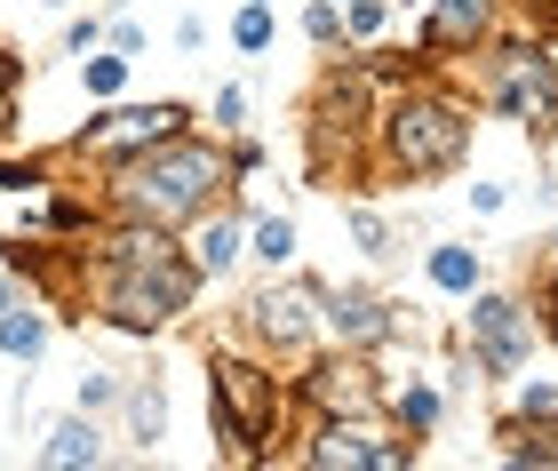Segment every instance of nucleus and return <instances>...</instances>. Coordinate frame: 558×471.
<instances>
[{"label":"nucleus","mask_w":558,"mask_h":471,"mask_svg":"<svg viewBox=\"0 0 558 471\" xmlns=\"http://www.w3.org/2000/svg\"><path fill=\"white\" fill-rule=\"evenodd\" d=\"M81 304L120 336H160L192 312V295L208 288L192 264V247L168 225H129V216H105L96 247H81Z\"/></svg>","instance_id":"obj_1"},{"label":"nucleus","mask_w":558,"mask_h":471,"mask_svg":"<svg viewBox=\"0 0 558 471\" xmlns=\"http://www.w3.org/2000/svg\"><path fill=\"white\" fill-rule=\"evenodd\" d=\"M232 184H240V177H232V153L184 129V136L151 144V153H136V160L105 168V192H96V201H105V216H129V225L192 232Z\"/></svg>","instance_id":"obj_2"},{"label":"nucleus","mask_w":558,"mask_h":471,"mask_svg":"<svg viewBox=\"0 0 558 471\" xmlns=\"http://www.w3.org/2000/svg\"><path fill=\"white\" fill-rule=\"evenodd\" d=\"M471 136H478L471 96H454L439 81H399V88H384L375 129H367L375 168H384V177H408V184L454 177V168L471 160Z\"/></svg>","instance_id":"obj_3"},{"label":"nucleus","mask_w":558,"mask_h":471,"mask_svg":"<svg viewBox=\"0 0 558 471\" xmlns=\"http://www.w3.org/2000/svg\"><path fill=\"white\" fill-rule=\"evenodd\" d=\"M279 424H288V384H279L271 352H232L208 343V432L232 463H264Z\"/></svg>","instance_id":"obj_4"},{"label":"nucleus","mask_w":558,"mask_h":471,"mask_svg":"<svg viewBox=\"0 0 558 471\" xmlns=\"http://www.w3.org/2000/svg\"><path fill=\"white\" fill-rule=\"evenodd\" d=\"M478 105L511 120L526 136H558V40L550 33H511L478 48Z\"/></svg>","instance_id":"obj_5"},{"label":"nucleus","mask_w":558,"mask_h":471,"mask_svg":"<svg viewBox=\"0 0 558 471\" xmlns=\"http://www.w3.org/2000/svg\"><path fill=\"white\" fill-rule=\"evenodd\" d=\"M184 129H192V105H175V96H160V105H120V96H112V105L64 144V160H81V168H120V160H136V153H151V144L184 136Z\"/></svg>","instance_id":"obj_6"},{"label":"nucleus","mask_w":558,"mask_h":471,"mask_svg":"<svg viewBox=\"0 0 558 471\" xmlns=\"http://www.w3.org/2000/svg\"><path fill=\"white\" fill-rule=\"evenodd\" d=\"M319 295H327L319 280H295V271L279 280V271H271V280L240 304V336L256 343V352H271V360H303L327 336L319 328Z\"/></svg>","instance_id":"obj_7"},{"label":"nucleus","mask_w":558,"mask_h":471,"mask_svg":"<svg viewBox=\"0 0 558 471\" xmlns=\"http://www.w3.org/2000/svg\"><path fill=\"white\" fill-rule=\"evenodd\" d=\"M415 456V432L399 439L375 415H312V439H295V463L312 471H408Z\"/></svg>","instance_id":"obj_8"},{"label":"nucleus","mask_w":558,"mask_h":471,"mask_svg":"<svg viewBox=\"0 0 558 471\" xmlns=\"http://www.w3.org/2000/svg\"><path fill=\"white\" fill-rule=\"evenodd\" d=\"M535 336L543 319L526 295H502V288H471V367L478 376H519L526 360H535Z\"/></svg>","instance_id":"obj_9"},{"label":"nucleus","mask_w":558,"mask_h":471,"mask_svg":"<svg viewBox=\"0 0 558 471\" xmlns=\"http://www.w3.org/2000/svg\"><path fill=\"white\" fill-rule=\"evenodd\" d=\"M288 400H295L303 415H375V408H384V376H375L367 352L327 343V352L288 384Z\"/></svg>","instance_id":"obj_10"},{"label":"nucleus","mask_w":558,"mask_h":471,"mask_svg":"<svg viewBox=\"0 0 558 471\" xmlns=\"http://www.w3.org/2000/svg\"><path fill=\"white\" fill-rule=\"evenodd\" d=\"M375 64H336L319 81V105H312V160L319 168H336V144H343V160H351V144H360L375 129Z\"/></svg>","instance_id":"obj_11"},{"label":"nucleus","mask_w":558,"mask_h":471,"mask_svg":"<svg viewBox=\"0 0 558 471\" xmlns=\"http://www.w3.org/2000/svg\"><path fill=\"white\" fill-rule=\"evenodd\" d=\"M502 33V0H423V24H415V57L423 64H447V57H478Z\"/></svg>","instance_id":"obj_12"},{"label":"nucleus","mask_w":558,"mask_h":471,"mask_svg":"<svg viewBox=\"0 0 558 471\" xmlns=\"http://www.w3.org/2000/svg\"><path fill=\"white\" fill-rule=\"evenodd\" d=\"M319 328H327V343L384 352V343L399 336V312H391L375 288H327V295H319Z\"/></svg>","instance_id":"obj_13"},{"label":"nucleus","mask_w":558,"mask_h":471,"mask_svg":"<svg viewBox=\"0 0 558 471\" xmlns=\"http://www.w3.org/2000/svg\"><path fill=\"white\" fill-rule=\"evenodd\" d=\"M184 247H192L199 280H232V271L247 264V216L232 208V192H223V201L192 225V240H184Z\"/></svg>","instance_id":"obj_14"},{"label":"nucleus","mask_w":558,"mask_h":471,"mask_svg":"<svg viewBox=\"0 0 558 471\" xmlns=\"http://www.w3.org/2000/svg\"><path fill=\"white\" fill-rule=\"evenodd\" d=\"M105 456H112V448H105V424H96L88 408H72L64 424H48V432H40V448H33L40 471H96Z\"/></svg>","instance_id":"obj_15"},{"label":"nucleus","mask_w":558,"mask_h":471,"mask_svg":"<svg viewBox=\"0 0 558 471\" xmlns=\"http://www.w3.org/2000/svg\"><path fill=\"white\" fill-rule=\"evenodd\" d=\"M120 408H129V439H136V456H151V448L168 439V384H160V376H129Z\"/></svg>","instance_id":"obj_16"},{"label":"nucleus","mask_w":558,"mask_h":471,"mask_svg":"<svg viewBox=\"0 0 558 471\" xmlns=\"http://www.w3.org/2000/svg\"><path fill=\"white\" fill-rule=\"evenodd\" d=\"M423 271H430V288H439V295L487 288V256H478V247H463V240H439V247L423 256Z\"/></svg>","instance_id":"obj_17"},{"label":"nucleus","mask_w":558,"mask_h":471,"mask_svg":"<svg viewBox=\"0 0 558 471\" xmlns=\"http://www.w3.org/2000/svg\"><path fill=\"white\" fill-rule=\"evenodd\" d=\"M391 415H399V432L430 439V432H439V415H447V391L430 384V376H408V384L391 391Z\"/></svg>","instance_id":"obj_18"},{"label":"nucleus","mask_w":558,"mask_h":471,"mask_svg":"<svg viewBox=\"0 0 558 471\" xmlns=\"http://www.w3.org/2000/svg\"><path fill=\"white\" fill-rule=\"evenodd\" d=\"M0 352L33 367V360L48 352V312H40V304H24V295H16V304L0 312Z\"/></svg>","instance_id":"obj_19"},{"label":"nucleus","mask_w":558,"mask_h":471,"mask_svg":"<svg viewBox=\"0 0 558 471\" xmlns=\"http://www.w3.org/2000/svg\"><path fill=\"white\" fill-rule=\"evenodd\" d=\"M502 439H511V448H502L511 463H526V471H558V408H550V415H526V424H511Z\"/></svg>","instance_id":"obj_20"},{"label":"nucleus","mask_w":558,"mask_h":471,"mask_svg":"<svg viewBox=\"0 0 558 471\" xmlns=\"http://www.w3.org/2000/svg\"><path fill=\"white\" fill-rule=\"evenodd\" d=\"M247 256L264 271H288L295 264V216H256V225H247Z\"/></svg>","instance_id":"obj_21"},{"label":"nucleus","mask_w":558,"mask_h":471,"mask_svg":"<svg viewBox=\"0 0 558 471\" xmlns=\"http://www.w3.org/2000/svg\"><path fill=\"white\" fill-rule=\"evenodd\" d=\"M351 240H360L375 264H384V256H399V225H391L384 208H367V201H351Z\"/></svg>","instance_id":"obj_22"},{"label":"nucleus","mask_w":558,"mask_h":471,"mask_svg":"<svg viewBox=\"0 0 558 471\" xmlns=\"http://www.w3.org/2000/svg\"><path fill=\"white\" fill-rule=\"evenodd\" d=\"M271 40H279V24H271V0H240V16H232V48H240V57H264Z\"/></svg>","instance_id":"obj_23"},{"label":"nucleus","mask_w":558,"mask_h":471,"mask_svg":"<svg viewBox=\"0 0 558 471\" xmlns=\"http://www.w3.org/2000/svg\"><path fill=\"white\" fill-rule=\"evenodd\" d=\"M129 64L136 57H120V48H112V57H96V48H88V57H81V88L96 96V105H112V96L129 88Z\"/></svg>","instance_id":"obj_24"},{"label":"nucleus","mask_w":558,"mask_h":471,"mask_svg":"<svg viewBox=\"0 0 558 471\" xmlns=\"http://www.w3.org/2000/svg\"><path fill=\"white\" fill-rule=\"evenodd\" d=\"M384 24H391V0H343V40H375V33H384Z\"/></svg>","instance_id":"obj_25"},{"label":"nucleus","mask_w":558,"mask_h":471,"mask_svg":"<svg viewBox=\"0 0 558 471\" xmlns=\"http://www.w3.org/2000/svg\"><path fill=\"white\" fill-rule=\"evenodd\" d=\"M303 40H312V48H336V40H343V0H312V9H303Z\"/></svg>","instance_id":"obj_26"},{"label":"nucleus","mask_w":558,"mask_h":471,"mask_svg":"<svg viewBox=\"0 0 558 471\" xmlns=\"http://www.w3.org/2000/svg\"><path fill=\"white\" fill-rule=\"evenodd\" d=\"M120 391H129V376H112V367H88V376H81V408L105 415V408H120Z\"/></svg>","instance_id":"obj_27"},{"label":"nucleus","mask_w":558,"mask_h":471,"mask_svg":"<svg viewBox=\"0 0 558 471\" xmlns=\"http://www.w3.org/2000/svg\"><path fill=\"white\" fill-rule=\"evenodd\" d=\"M16 81H24V57H9V48H0V144L16 136Z\"/></svg>","instance_id":"obj_28"},{"label":"nucleus","mask_w":558,"mask_h":471,"mask_svg":"<svg viewBox=\"0 0 558 471\" xmlns=\"http://www.w3.org/2000/svg\"><path fill=\"white\" fill-rule=\"evenodd\" d=\"M240 129H247V88L223 81V88H216V136H240Z\"/></svg>","instance_id":"obj_29"},{"label":"nucleus","mask_w":558,"mask_h":471,"mask_svg":"<svg viewBox=\"0 0 558 471\" xmlns=\"http://www.w3.org/2000/svg\"><path fill=\"white\" fill-rule=\"evenodd\" d=\"M57 160H0V192H40Z\"/></svg>","instance_id":"obj_30"},{"label":"nucleus","mask_w":558,"mask_h":471,"mask_svg":"<svg viewBox=\"0 0 558 471\" xmlns=\"http://www.w3.org/2000/svg\"><path fill=\"white\" fill-rule=\"evenodd\" d=\"M511 408H519V424H526V415H550V408H558V384H543V376H535V384H519V391H511Z\"/></svg>","instance_id":"obj_31"},{"label":"nucleus","mask_w":558,"mask_h":471,"mask_svg":"<svg viewBox=\"0 0 558 471\" xmlns=\"http://www.w3.org/2000/svg\"><path fill=\"white\" fill-rule=\"evenodd\" d=\"M105 40L120 48V57H144V24H129V16H120V24H105Z\"/></svg>","instance_id":"obj_32"},{"label":"nucleus","mask_w":558,"mask_h":471,"mask_svg":"<svg viewBox=\"0 0 558 471\" xmlns=\"http://www.w3.org/2000/svg\"><path fill=\"white\" fill-rule=\"evenodd\" d=\"M64 40H72V48H81V57H88V48L105 40V16H81V24H72V33H64Z\"/></svg>","instance_id":"obj_33"},{"label":"nucleus","mask_w":558,"mask_h":471,"mask_svg":"<svg viewBox=\"0 0 558 471\" xmlns=\"http://www.w3.org/2000/svg\"><path fill=\"white\" fill-rule=\"evenodd\" d=\"M502 201H511V184H471V208H478V216H495Z\"/></svg>","instance_id":"obj_34"},{"label":"nucleus","mask_w":558,"mask_h":471,"mask_svg":"<svg viewBox=\"0 0 558 471\" xmlns=\"http://www.w3.org/2000/svg\"><path fill=\"white\" fill-rule=\"evenodd\" d=\"M543 336H558V271H543Z\"/></svg>","instance_id":"obj_35"},{"label":"nucleus","mask_w":558,"mask_h":471,"mask_svg":"<svg viewBox=\"0 0 558 471\" xmlns=\"http://www.w3.org/2000/svg\"><path fill=\"white\" fill-rule=\"evenodd\" d=\"M9 304H16V288H9V280H0V312H9Z\"/></svg>","instance_id":"obj_36"},{"label":"nucleus","mask_w":558,"mask_h":471,"mask_svg":"<svg viewBox=\"0 0 558 471\" xmlns=\"http://www.w3.org/2000/svg\"><path fill=\"white\" fill-rule=\"evenodd\" d=\"M550 247H558V232H550Z\"/></svg>","instance_id":"obj_37"}]
</instances>
